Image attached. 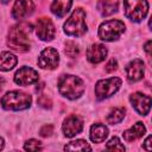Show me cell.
Segmentation results:
<instances>
[{"mask_svg":"<svg viewBox=\"0 0 152 152\" xmlns=\"http://www.w3.org/2000/svg\"><path fill=\"white\" fill-rule=\"evenodd\" d=\"M58 90L63 96L70 100H75V99H78L83 94L84 83L77 76L63 75L58 81Z\"/></svg>","mask_w":152,"mask_h":152,"instance_id":"6da1fadb","label":"cell"},{"mask_svg":"<svg viewBox=\"0 0 152 152\" xmlns=\"http://www.w3.org/2000/svg\"><path fill=\"white\" fill-rule=\"evenodd\" d=\"M31 101H32L31 95L19 90H12L2 96L1 104L7 110H21L28 108Z\"/></svg>","mask_w":152,"mask_h":152,"instance_id":"7a4b0ae2","label":"cell"},{"mask_svg":"<svg viewBox=\"0 0 152 152\" xmlns=\"http://www.w3.org/2000/svg\"><path fill=\"white\" fill-rule=\"evenodd\" d=\"M87 31L86 12L83 8H75L70 18L64 24V32L68 36H82Z\"/></svg>","mask_w":152,"mask_h":152,"instance_id":"3957f363","label":"cell"},{"mask_svg":"<svg viewBox=\"0 0 152 152\" xmlns=\"http://www.w3.org/2000/svg\"><path fill=\"white\" fill-rule=\"evenodd\" d=\"M125 15L135 23L141 21L148 11V4L146 0H124Z\"/></svg>","mask_w":152,"mask_h":152,"instance_id":"277c9868","label":"cell"},{"mask_svg":"<svg viewBox=\"0 0 152 152\" xmlns=\"http://www.w3.org/2000/svg\"><path fill=\"white\" fill-rule=\"evenodd\" d=\"M7 45L18 52H25L30 49V40L26 32L20 26H13L8 32Z\"/></svg>","mask_w":152,"mask_h":152,"instance_id":"5b68a950","label":"cell"},{"mask_svg":"<svg viewBox=\"0 0 152 152\" xmlns=\"http://www.w3.org/2000/svg\"><path fill=\"white\" fill-rule=\"evenodd\" d=\"M125 31V24L121 20H108L100 25L99 37L104 42H113L118 39Z\"/></svg>","mask_w":152,"mask_h":152,"instance_id":"8992f818","label":"cell"},{"mask_svg":"<svg viewBox=\"0 0 152 152\" xmlns=\"http://www.w3.org/2000/svg\"><path fill=\"white\" fill-rule=\"evenodd\" d=\"M121 86V80L118 77H112L108 80H101L95 86V95L99 100L107 99L119 90Z\"/></svg>","mask_w":152,"mask_h":152,"instance_id":"52a82bcc","label":"cell"},{"mask_svg":"<svg viewBox=\"0 0 152 152\" xmlns=\"http://www.w3.org/2000/svg\"><path fill=\"white\" fill-rule=\"evenodd\" d=\"M59 62V55L56 49L53 48H46L44 49L38 58V65L42 69H55L58 65Z\"/></svg>","mask_w":152,"mask_h":152,"instance_id":"ba28073f","label":"cell"},{"mask_svg":"<svg viewBox=\"0 0 152 152\" xmlns=\"http://www.w3.org/2000/svg\"><path fill=\"white\" fill-rule=\"evenodd\" d=\"M36 33L42 40H52L56 34L55 25L50 18H39L36 24Z\"/></svg>","mask_w":152,"mask_h":152,"instance_id":"9c48e42d","label":"cell"},{"mask_svg":"<svg viewBox=\"0 0 152 152\" xmlns=\"http://www.w3.org/2000/svg\"><path fill=\"white\" fill-rule=\"evenodd\" d=\"M38 77H39V75L34 69H32L30 66H23L15 72L14 82L19 86H28V84L37 82Z\"/></svg>","mask_w":152,"mask_h":152,"instance_id":"30bf717a","label":"cell"},{"mask_svg":"<svg viewBox=\"0 0 152 152\" xmlns=\"http://www.w3.org/2000/svg\"><path fill=\"white\" fill-rule=\"evenodd\" d=\"M132 106L140 115H146L151 108V96L141 93H134L129 96Z\"/></svg>","mask_w":152,"mask_h":152,"instance_id":"8fae6325","label":"cell"},{"mask_svg":"<svg viewBox=\"0 0 152 152\" xmlns=\"http://www.w3.org/2000/svg\"><path fill=\"white\" fill-rule=\"evenodd\" d=\"M83 128V121L76 116V115H70L68 116L63 125H62V129H63V133L65 137L68 138H72L75 137L76 134H78Z\"/></svg>","mask_w":152,"mask_h":152,"instance_id":"7c38bea8","label":"cell"},{"mask_svg":"<svg viewBox=\"0 0 152 152\" xmlns=\"http://www.w3.org/2000/svg\"><path fill=\"white\" fill-rule=\"evenodd\" d=\"M34 5L32 0H17L12 10V17L17 20L23 19L33 12Z\"/></svg>","mask_w":152,"mask_h":152,"instance_id":"4fadbf2b","label":"cell"},{"mask_svg":"<svg viewBox=\"0 0 152 152\" xmlns=\"http://www.w3.org/2000/svg\"><path fill=\"white\" fill-rule=\"evenodd\" d=\"M144 62L141 59H134L126 66L127 78L131 82H137L142 78L144 76Z\"/></svg>","mask_w":152,"mask_h":152,"instance_id":"5bb4252c","label":"cell"},{"mask_svg":"<svg viewBox=\"0 0 152 152\" xmlns=\"http://www.w3.org/2000/svg\"><path fill=\"white\" fill-rule=\"evenodd\" d=\"M107 56V48L102 44H93L87 50V58L90 63H100Z\"/></svg>","mask_w":152,"mask_h":152,"instance_id":"9a60e30c","label":"cell"},{"mask_svg":"<svg viewBox=\"0 0 152 152\" xmlns=\"http://www.w3.org/2000/svg\"><path fill=\"white\" fill-rule=\"evenodd\" d=\"M145 131H146V128H145L144 124L142 122H137L129 129L125 131L122 133V135H124V139L129 142V141H134V140L141 138L145 134Z\"/></svg>","mask_w":152,"mask_h":152,"instance_id":"2e32d148","label":"cell"},{"mask_svg":"<svg viewBox=\"0 0 152 152\" xmlns=\"http://www.w3.org/2000/svg\"><path fill=\"white\" fill-rule=\"evenodd\" d=\"M119 0H99L97 2V11L101 13V15L107 17L118 11Z\"/></svg>","mask_w":152,"mask_h":152,"instance_id":"e0dca14e","label":"cell"},{"mask_svg":"<svg viewBox=\"0 0 152 152\" xmlns=\"http://www.w3.org/2000/svg\"><path fill=\"white\" fill-rule=\"evenodd\" d=\"M71 4H72V0H53L51 5V12L59 18L64 17L69 12Z\"/></svg>","mask_w":152,"mask_h":152,"instance_id":"ac0fdd59","label":"cell"},{"mask_svg":"<svg viewBox=\"0 0 152 152\" xmlns=\"http://www.w3.org/2000/svg\"><path fill=\"white\" fill-rule=\"evenodd\" d=\"M108 135V128L102 124H95L90 128V139L94 142H102Z\"/></svg>","mask_w":152,"mask_h":152,"instance_id":"d6986e66","label":"cell"},{"mask_svg":"<svg viewBox=\"0 0 152 152\" xmlns=\"http://www.w3.org/2000/svg\"><path fill=\"white\" fill-rule=\"evenodd\" d=\"M18 59L17 57L11 52H2L0 53V70L1 71H8L13 69L17 64Z\"/></svg>","mask_w":152,"mask_h":152,"instance_id":"ffe728a7","label":"cell"},{"mask_svg":"<svg viewBox=\"0 0 152 152\" xmlns=\"http://www.w3.org/2000/svg\"><path fill=\"white\" fill-rule=\"evenodd\" d=\"M65 151H90L91 147L88 145V142L83 139H78L75 141L69 142L68 145L64 146Z\"/></svg>","mask_w":152,"mask_h":152,"instance_id":"44dd1931","label":"cell"},{"mask_svg":"<svg viewBox=\"0 0 152 152\" xmlns=\"http://www.w3.org/2000/svg\"><path fill=\"white\" fill-rule=\"evenodd\" d=\"M125 116V108H114L108 115H107V122L114 125L119 124Z\"/></svg>","mask_w":152,"mask_h":152,"instance_id":"7402d4cb","label":"cell"},{"mask_svg":"<svg viewBox=\"0 0 152 152\" xmlns=\"http://www.w3.org/2000/svg\"><path fill=\"white\" fill-rule=\"evenodd\" d=\"M64 52H65V55H66V56H69V57L74 58V57H76V56L78 55L80 49H78V46L76 45V43H74V42H66Z\"/></svg>","mask_w":152,"mask_h":152,"instance_id":"603a6c76","label":"cell"},{"mask_svg":"<svg viewBox=\"0 0 152 152\" xmlns=\"http://www.w3.org/2000/svg\"><path fill=\"white\" fill-rule=\"evenodd\" d=\"M106 148H107V150H110V151H125V146L120 142V140H119L116 137L112 138V139L107 142Z\"/></svg>","mask_w":152,"mask_h":152,"instance_id":"cb8c5ba5","label":"cell"},{"mask_svg":"<svg viewBox=\"0 0 152 152\" xmlns=\"http://www.w3.org/2000/svg\"><path fill=\"white\" fill-rule=\"evenodd\" d=\"M24 148L26 151H38V150H42V142L36 139H30L28 141L25 142Z\"/></svg>","mask_w":152,"mask_h":152,"instance_id":"d4e9b609","label":"cell"},{"mask_svg":"<svg viewBox=\"0 0 152 152\" xmlns=\"http://www.w3.org/2000/svg\"><path fill=\"white\" fill-rule=\"evenodd\" d=\"M38 104L42 106V107H44V108H51V104L52 103H51L50 99H48V96L40 95L39 99H38Z\"/></svg>","mask_w":152,"mask_h":152,"instance_id":"484cf974","label":"cell"},{"mask_svg":"<svg viewBox=\"0 0 152 152\" xmlns=\"http://www.w3.org/2000/svg\"><path fill=\"white\" fill-rule=\"evenodd\" d=\"M52 132H53V126L52 125H45L40 128V135L42 137H50Z\"/></svg>","mask_w":152,"mask_h":152,"instance_id":"4316f807","label":"cell"},{"mask_svg":"<svg viewBox=\"0 0 152 152\" xmlns=\"http://www.w3.org/2000/svg\"><path fill=\"white\" fill-rule=\"evenodd\" d=\"M116 68H118V63H116V61H115L114 58H112V59L106 64L104 70H106L107 72H113L114 70H116Z\"/></svg>","mask_w":152,"mask_h":152,"instance_id":"83f0119b","label":"cell"},{"mask_svg":"<svg viewBox=\"0 0 152 152\" xmlns=\"http://www.w3.org/2000/svg\"><path fill=\"white\" fill-rule=\"evenodd\" d=\"M151 135H148L147 138H146V140H145V142H144V148L146 150V151H151Z\"/></svg>","mask_w":152,"mask_h":152,"instance_id":"f1b7e54d","label":"cell"},{"mask_svg":"<svg viewBox=\"0 0 152 152\" xmlns=\"http://www.w3.org/2000/svg\"><path fill=\"white\" fill-rule=\"evenodd\" d=\"M150 49H151V40H148V42L145 44V51L147 52V56H151V51H150Z\"/></svg>","mask_w":152,"mask_h":152,"instance_id":"f546056e","label":"cell"},{"mask_svg":"<svg viewBox=\"0 0 152 152\" xmlns=\"http://www.w3.org/2000/svg\"><path fill=\"white\" fill-rule=\"evenodd\" d=\"M4 83H5V80H4V77H2V76H0V90L2 89V86H4Z\"/></svg>","mask_w":152,"mask_h":152,"instance_id":"4dcf8cb0","label":"cell"},{"mask_svg":"<svg viewBox=\"0 0 152 152\" xmlns=\"http://www.w3.org/2000/svg\"><path fill=\"white\" fill-rule=\"evenodd\" d=\"M4 144H5V142H4V139L0 137V150H2V148H4Z\"/></svg>","mask_w":152,"mask_h":152,"instance_id":"1f68e13d","label":"cell"},{"mask_svg":"<svg viewBox=\"0 0 152 152\" xmlns=\"http://www.w3.org/2000/svg\"><path fill=\"white\" fill-rule=\"evenodd\" d=\"M0 1H1L2 4H8V2L11 1V0H0Z\"/></svg>","mask_w":152,"mask_h":152,"instance_id":"d6a6232c","label":"cell"}]
</instances>
